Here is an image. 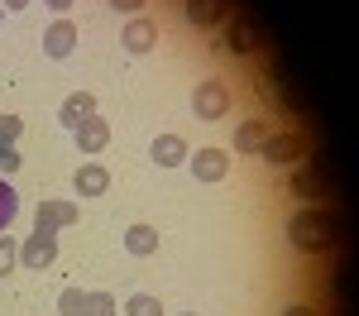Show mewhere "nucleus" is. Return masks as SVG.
Returning <instances> with one entry per match:
<instances>
[{
	"mask_svg": "<svg viewBox=\"0 0 359 316\" xmlns=\"http://www.w3.org/2000/svg\"><path fill=\"white\" fill-rule=\"evenodd\" d=\"M20 130H25L20 115H0V144H15V139H20Z\"/></svg>",
	"mask_w": 359,
	"mask_h": 316,
	"instance_id": "22",
	"label": "nucleus"
},
{
	"mask_svg": "<svg viewBox=\"0 0 359 316\" xmlns=\"http://www.w3.org/2000/svg\"><path fill=\"white\" fill-rule=\"evenodd\" d=\"M287 192H292V197H302V201L331 197V177H326L321 168H311V163H306V168H297L292 177H287Z\"/></svg>",
	"mask_w": 359,
	"mask_h": 316,
	"instance_id": "9",
	"label": "nucleus"
},
{
	"mask_svg": "<svg viewBox=\"0 0 359 316\" xmlns=\"http://www.w3.org/2000/svg\"><path fill=\"white\" fill-rule=\"evenodd\" d=\"M120 43H125V53H149V48L158 43V25L144 20V15H135V20L125 25V34H120Z\"/></svg>",
	"mask_w": 359,
	"mask_h": 316,
	"instance_id": "13",
	"label": "nucleus"
},
{
	"mask_svg": "<svg viewBox=\"0 0 359 316\" xmlns=\"http://www.w3.org/2000/svg\"><path fill=\"white\" fill-rule=\"evenodd\" d=\"M0 5H5V10H25L29 0H0Z\"/></svg>",
	"mask_w": 359,
	"mask_h": 316,
	"instance_id": "27",
	"label": "nucleus"
},
{
	"mask_svg": "<svg viewBox=\"0 0 359 316\" xmlns=\"http://www.w3.org/2000/svg\"><path fill=\"white\" fill-rule=\"evenodd\" d=\"M283 316H321V312H316V307H287Z\"/></svg>",
	"mask_w": 359,
	"mask_h": 316,
	"instance_id": "26",
	"label": "nucleus"
},
{
	"mask_svg": "<svg viewBox=\"0 0 359 316\" xmlns=\"http://www.w3.org/2000/svg\"><path fill=\"white\" fill-rule=\"evenodd\" d=\"M15 263H20V245L10 235H0V273H15Z\"/></svg>",
	"mask_w": 359,
	"mask_h": 316,
	"instance_id": "21",
	"label": "nucleus"
},
{
	"mask_svg": "<svg viewBox=\"0 0 359 316\" xmlns=\"http://www.w3.org/2000/svg\"><path fill=\"white\" fill-rule=\"evenodd\" d=\"M57 312H62V316H115V297H111V292L62 287V292H57Z\"/></svg>",
	"mask_w": 359,
	"mask_h": 316,
	"instance_id": "2",
	"label": "nucleus"
},
{
	"mask_svg": "<svg viewBox=\"0 0 359 316\" xmlns=\"http://www.w3.org/2000/svg\"><path fill=\"white\" fill-rule=\"evenodd\" d=\"M120 15H139V5H149V0H111Z\"/></svg>",
	"mask_w": 359,
	"mask_h": 316,
	"instance_id": "24",
	"label": "nucleus"
},
{
	"mask_svg": "<svg viewBox=\"0 0 359 316\" xmlns=\"http://www.w3.org/2000/svg\"><path fill=\"white\" fill-rule=\"evenodd\" d=\"M106 187H111V172L101 163H82L77 168V197H101Z\"/></svg>",
	"mask_w": 359,
	"mask_h": 316,
	"instance_id": "17",
	"label": "nucleus"
},
{
	"mask_svg": "<svg viewBox=\"0 0 359 316\" xmlns=\"http://www.w3.org/2000/svg\"><path fill=\"white\" fill-rule=\"evenodd\" d=\"M15 211H20V197H15V187H10V182L0 177V230L15 221Z\"/></svg>",
	"mask_w": 359,
	"mask_h": 316,
	"instance_id": "20",
	"label": "nucleus"
},
{
	"mask_svg": "<svg viewBox=\"0 0 359 316\" xmlns=\"http://www.w3.org/2000/svg\"><path fill=\"white\" fill-rule=\"evenodd\" d=\"M182 10H187V20L196 29H216V25L230 20V0H187Z\"/></svg>",
	"mask_w": 359,
	"mask_h": 316,
	"instance_id": "12",
	"label": "nucleus"
},
{
	"mask_svg": "<svg viewBox=\"0 0 359 316\" xmlns=\"http://www.w3.org/2000/svg\"><path fill=\"white\" fill-rule=\"evenodd\" d=\"M340 216H335L331 206H302V211H292V221H287V240H292V249H302V254H326L340 245Z\"/></svg>",
	"mask_w": 359,
	"mask_h": 316,
	"instance_id": "1",
	"label": "nucleus"
},
{
	"mask_svg": "<svg viewBox=\"0 0 359 316\" xmlns=\"http://www.w3.org/2000/svg\"><path fill=\"white\" fill-rule=\"evenodd\" d=\"M182 316H196V312H182Z\"/></svg>",
	"mask_w": 359,
	"mask_h": 316,
	"instance_id": "29",
	"label": "nucleus"
},
{
	"mask_svg": "<svg viewBox=\"0 0 359 316\" xmlns=\"http://www.w3.org/2000/svg\"><path fill=\"white\" fill-rule=\"evenodd\" d=\"M259 158H269V163H297V158H306V135H297V130H278V135L264 139Z\"/></svg>",
	"mask_w": 359,
	"mask_h": 316,
	"instance_id": "5",
	"label": "nucleus"
},
{
	"mask_svg": "<svg viewBox=\"0 0 359 316\" xmlns=\"http://www.w3.org/2000/svg\"><path fill=\"white\" fill-rule=\"evenodd\" d=\"M125 316H163V302L149 297V292H135V297L125 302Z\"/></svg>",
	"mask_w": 359,
	"mask_h": 316,
	"instance_id": "19",
	"label": "nucleus"
},
{
	"mask_svg": "<svg viewBox=\"0 0 359 316\" xmlns=\"http://www.w3.org/2000/svg\"><path fill=\"white\" fill-rule=\"evenodd\" d=\"M86 115H96V96H91V91H72V96L57 106V120H62V130H77Z\"/></svg>",
	"mask_w": 359,
	"mask_h": 316,
	"instance_id": "15",
	"label": "nucleus"
},
{
	"mask_svg": "<svg viewBox=\"0 0 359 316\" xmlns=\"http://www.w3.org/2000/svg\"><path fill=\"white\" fill-rule=\"evenodd\" d=\"M187 163H192L196 182H221V177H230V153L225 149H196V153H187Z\"/></svg>",
	"mask_w": 359,
	"mask_h": 316,
	"instance_id": "6",
	"label": "nucleus"
},
{
	"mask_svg": "<svg viewBox=\"0 0 359 316\" xmlns=\"http://www.w3.org/2000/svg\"><path fill=\"white\" fill-rule=\"evenodd\" d=\"M269 135H273V130H269V120H245V125L235 130V149H240V153H259Z\"/></svg>",
	"mask_w": 359,
	"mask_h": 316,
	"instance_id": "16",
	"label": "nucleus"
},
{
	"mask_svg": "<svg viewBox=\"0 0 359 316\" xmlns=\"http://www.w3.org/2000/svg\"><path fill=\"white\" fill-rule=\"evenodd\" d=\"M72 48H77V25H72L67 15H57L53 25L43 29V53L48 57H67Z\"/></svg>",
	"mask_w": 359,
	"mask_h": 316,
	"instance_id": "10",
	"label": "nucleus"
},
{
	"mask_svg": "<svg viewBox=\"0 0 359 316\" xmlns=\"http://www.w3.org/2000/svg\"><path fill=\"white\" fill-rule=\"evenodd\" d=\"M72 135H77V149H82V153H101V149L111 144V120H101V115H86V120L77 125V130H72Z\"/></svg>",
	"mask_w": 359,
	"mask_h": 316,
	"instance_id": "11",
	"label": "nucleus"
},
{
	"mask_svg": "<svg viewBox=\"0 0 359 316\" xmlns=\"http://www.w3.org/2000/svg\"><path fill=\"white\" fill-rule=\"evenodd\" d=\"M149 158H154L158 168H182V163H187V144H182V135H158L154 149H149Z\"/></svg>",
	"mask_w": 359,
	"mask_h": 316,
	"instance_id": "14",
	"label": "nucleus"
},
{
	"mask_svg": "<svg viewBox=\"0 0 359 316\" xmlns=\"http://www.w3.org/2000/svg\"><path fill=\"white\" fill-rule=\"evenodd\" d=\"M192 111H196V120H225L230 115V86L221 77L196 82L192 86Z\"/></svg>",
	"mask_w": 359,
	"mask_h": 316,
	"instance_id": "3",
	"label": "nucleus"
},
{
	"mask_svg": "<svg viewBox=\"0 0 359 316\" xmlns=\"http://www.w3.org/2000/svg\"><path fill=\"white\" fill-rule=\"evenodd\" d=\"M20 153H15V144H0V177H10V172H20Z\"/></svg>",
	"mask_w": 359,
	"mask_h": 316,
	"instance_id": "23",
	"label": "nucleus"
},
{
	"mask_svg": "<svg viewBox=\"0 0 359 316\" xmlns=\"http://www.w3.org/2000/svg\"><path fill=\"white\" fill-rule=\"evenodd\" d=\"M125 249L135 259H149L154 249H158V235H154V226H130L125 230Z\"/></svg>",
	"mask_w": 359,
	"mask_h": 316,
	"instance_id": "18",
	"label": "nucleus"
},
{
	"mask_svg": "<svg viewBox=\"0 0 359 316\" xmlns=\"http://www.w3.org/2000/svg\"><path fill=\"white\" fill-rule=\"evenodd\" d=\"M43 5H48V10H57V15H67V10H72L77 0H43Z\"/></svg>",
	"mask_w": 359,
	"mask_h": 316,
	"instance_id": "25",
	"label": "nucleus"
},
{
	"mask_svg": "<svg viewBox=\"0 0 359 316\" xmlns=\"http://www.w3.org/2000/svg\"><path fill=\"white\" fill-rule=\"evenodd\" d=\"M221 48H225V53H235V57H249L254 48H264V34H259V25H254V20H245V15H230V20H225Z\"/></svg>",
	"mask_w": 359,
	"mask_h": 316,
	"instance_id": "4",
	"label": "nucleus"
},
{
	"mask_svg": "<svg viewBox=\"0 0 359 316\" xmlns=\"http://www.w3.org/2000/svg\"><path fill=\"white\" fill-rule=\"evenodd\" d=\"M77 226V201H39V211H34V230H67Z\"/></svg>",
	"mask_w": 359,
	"mask_h": 316,
	"instance_id": "8",
	"label": "nucleus"
},
{
	"mask_svg": "<svg viewBox=\"0 0 359 316\" xmlns=\"http://www.w3.org/2000/svg\"><path fill=\"white\" fill-rule=\"evenodd\" d=\"M57 259V235L53 230H34L25 245H20V263L25 268H48Z\"/></svg>",
	"mask_w": 359,
	"mask_h": 316,
	"instance_id": "7",
	"label": "nucleus"
},
{
	"mask_svg": "<svg viewBox=\"0 0 359 316\" xmlns=\"http://www.w3.org/2000/svg\"><path fill=\"white\" fill-rule=\"evenodd\" d=\"M0 20H5V5H0Z\"/></svg>",
	"mask_w": 359,
	"mask_h": 316,
	"instance_id": "28",
	"label": "nucleus"
}]
</instances>
